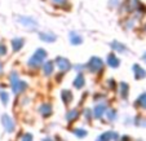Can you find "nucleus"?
Returning a JSON list of instances; mask_svg holds the SVG:
<instances>
[{
    "mask_svg": "<svg viewBox=\"0 0 146 141\" xmlns=\"http://www.w3.org/2000/svg\"><path fill=\"white\" fill-rule=\"evenodd\" d=\"M9 79H11V87H12V91H13V93L18 94V93H22V92H25L26 89H27V83H26L25 80H21L18 76V74H17L16 71L11 72V76H9Z\"/></svg>",
    "mask_w": 146,
    "mask_h": 141,
    "instance_id": "nucleus-1",
    "label": "nucleus"
},
{
    "mask_svg": "<svg viewBox=\"0 0 146 141\" xmlns=\"http://www.w3.org/2000/svg\"><path fill=\"white\" fill-rule=\"evenodd\" d=\"M45 58H47V51L43 49V48H39V49H36L35 53L30 57L27 65L30 67H33V69H36V67H39L40 65H43Z\"/></svg>",
    "mask_w": 146,
    "mask_h": 141,
    "instance_id": "nucleus-2",
    "label": "nucleus"
},
{
    "mask_svg": "<svg viewBox=\"0 0 146 141\" xmlns=\"http://www.w3.org/2000/svg\"><path fill=\"white\" fill-rule=\"evenodd\" d=\"M86 66L91 72L96 74V72L102 71V69H104V61H102L100 57H92Z\"/></svg>",
    "mask_w": 146,
    "mask_h": 141,
    "instance_id": "nucleus-3",
    "label": "nucleus"
},
{
    "mask_svg": "<svg viewBox=\"0 0 146 141\" xmlns=\"http://www.w3.org/2000/svg\"><path fill=\"white\" fill-rule=\"evenodd\" d=\"M1 124H3L5 132H8V133H13L16 131V122L8 114H3L1 115Z\"/></svg>",
    "mask_w": 146,
    "mask_h": 141,
    "instance_id": "nucleus-4",
    "label": "nucleus"
},
{
    "mask_svg": "<svg viewBox=\"0 0 146 141\" xmlns=\"http://www.w3.org/2000/svg\"><path fill=\"white\" fill-rule=\"evenodd\" d=\"M17 19H18V22L21 23V25L25 26V27H27V29H30V30H35V29H38V26H39V23L36 22V19H34L33 17L18 16Z\"/></svg>",
    "mask_w": 146,
    "mask_h": 141,
    "instance_id": "nucleus-5",
    "label": "nucleus"
},
{
    "mask_svg": "<svg viewBox=\"0 0 146 141\" xmlns=\"http://www.w3.org/2000/svg\"><path fill=\"white\" fill-rule=\"evenodd\" d=\"M106 110H108V105H106V104H104V102L97 104V105L93 108V110H92L93 119H101L102 116L105 115Z\"/></svg>",
    "mask_w": 146,
    "mask_h": 141,
    "instance_id": "nucleus-6",
    "label": "nucleus"
},
{
    "mask_svg": "<svg viewBox=\"0 0 146 141\" xmlns=\"http://www.w3.org/2000/svg\"><path fill=\"white\" fill-rule=\"evenodd\" d=\"M39 114H40L43 118H49V116H52L53 114V106L52 104L49 102H43L40 106H39Z\"/></svg>",
    "mask_w": 146,
    "mask_h": 141,
    "instance_id": "nucleus-7",
    "label": "nucleus"
},
{
    "mask_svg": "<svg viewBox=\"0 0 146 141\" xmlns=\"http://www.w3.org/2000/svg\"><path fill=\"white\" fill-rule=\"evenodd\" d=\"M118 138H119L118 132H114V131H106V132H102L96 141H118Z\"/></svg>",
    "mask_w": 146,
    "mask_h": 141,
    "instance_id": "nucleus-8",
    "label": "nucleus"
},
{
    "mask_svg": "<svg viewBox=\"0 0 146 141\" xmlns=\"http://www.w3.org/2000/svg\"><path fill=\"white\" fill-rule=\"evenodd\" d=\"M54 65H57V67L61 70V71H67V70L71 69V64L67 58L65 57H57L54 61Z\"/></svg>",
    "mask_w": 146,
    "mask_h": 141,
    "instance_id": "nucleus-9",
    "label": "nucleus"
},
{
    "mask_svg": "<svg viewBox=\"0 0 146 141\" xmlns=\"http://www.w3.org/2000/svg\"><path fill=\"white\" fill-rule=\"evenodd\" d=\"M61 98H62V102L65 105H70L72 102V100H74V94L70 89H64L61 92Z\"/></svg>",
    "mask_w": 146,
    "mask_h": 141,
    "instance_id": "nucleus-10",
    "label": "nucleus"
},
{
    "mask_svg": "<svg viewBox=\"0 0 146 141\" xmlns=\"http://www.w3.org/2000/svg\"><path fill=\"white\" fill-rule=\"evenodd\" d=\"M79 116H80L79 110L78 109H71V110H69L66 113V120L67 123H74L79 119Z\"/></svg>",
    "mask_w": 146,
    "mask_h": 141,
    "instance_id": "nucleus-11",
    "label": "nucleus"
},
{
    "mask_svg": "<svg viewBox=\"0 0 146 141\" xmlns=\"http://www.w3.org/2000/svg\"><path fill=\"white\" fill-rule=\"evenodd\" d=\"M72 84H74V87L76 89H80L83 88V87L86 86V79H84V75L82 74V72H79V74L75 76L74 82H72Z\"/></svg>",
    "mask_w": 146,
    "mask_h": 141,
    "instance_id": "nucleus-12",
    "label": "nucleus"
},
{
    "mask_svg": "<svg viewBox=\"0 0 146 141\" xmlns=\"http://www.w3.org/2000/svg\"><path fill=\"white\" fill-rule=\"evenodd\" d=\"M132 70H133V72H135L136 79H143V78H146V71L140 66V65L135 64L133 67H132Z\"/></svg>",
    "mask_w": 146,
    "mask_h": 141,
    "instance_id": "nucleus-13",
    "label": "nucleus"
},
{
    "mask_svg": "<svg viewBox=\"0 0 146 141\" xmlns=\"http://www.w3.org/2000/svg\"><path fill=\"white\" fill-rule=\"evenodd\" d=\"M124 5H125V9H127L128 12H135L136 9L141 5V3L138 0H125V4H124Z\"/></svg>",
    "mask_w": 146,
    "mask_h": 141,
    "instance_id": "nucleus-14",
    "label": "nucleus"
},
{
    "mask_svg": "<svg viewBox=\"0 0 146 141\" xmlns=\"http://www.w3.org/2000/svg\"><path fill=\"white\" fill-rule=\"evenodd\" d=\"M108 65L110 67H119V65H120V60L116 57L115 53H110V55L108 56Z\"/></svg>",
    "mask_w": 146,
    "mask_h": 141,
    "instance_id": "nucleus-15",
    "label": "nucleus"
},
{
    "mask_svg": "<svg viewBox=\"0 0 146 141\" xmlns=\"http://www.w3.org/2000/svg\"><path fill=\"white\" fill-rule=\"evenodd\" d=\"M119 89H120V97L123 100H127L128 94H129V86H128V83L121 82V83L119 84Z\"/></svg>",
    "mask_w": 146,
    "mask_h": 141,
    "instance_id": "nucleus-16",
    "label": "nucleus"
},
{
    "mask_svg": "<svg viewBox=\"0 0 146 141\" xmlns=\"http://www.w3.org/2000/svg\"><path fill=\"white\" fill-rule=\"evenodd\" d=\"M23 44H25V40L22 38H14L12 40V48H13L14 52H18V51L22 49Z\"/></svg>",
    "mask_w": 146,
    "mask_h": 141,
    "instance_id": "nucleus-17",
    "label": "nucleus"
},
{
    "mask_svg": "<svg viewBox=\"0 0 146 141\" xmlns=\"http://www.w3.org/2000/svg\"><path fill=\"white\" fill-rule=\"evenodd\" d=\"M53 70H54V62L53 61H47L43 64V72H44L47 76L53 74Z\"/></svg>",
    "mask_w": 146,
    "mask_h": 141,
    "instance_id": "nucleus-18",
    "label": "nucleus"
},
{
    "mask_svg": "<svg viewBox=\"0 0 146 141\" xmlns=\"http://www.w3.org/2000/svg\"><path fill=\"white\" fill-rule=\"evenodd\" d=\"M135 106L136 108H141L146 110V92L141 93L140 96L137 97V100L135 101Z\"/></svg>",
    "mask_w": 146,
    "mask_h": 141,
    "instance_id": "nucleus-19",
    "label": "nucleus"
},
{
    "mask_svg": "<svg viewBox=\"0 0 146 141\" xmlns=\"http://www.w3.org/2000/svg\"><path fill=\"white\" fill-rule=\"evenodd\" d=\"M39 38H40L43 42L52 43V42H54L56 39H57V36H56L54 34H52V33H40L39 34Z\"/></svg>",
    "mask_w": 146,
    "mask_h": 141,
    "instance_id": "nucleus-20",
    "label": "nucleus"
},
{
    "mask_svg": "<svg viewBox=\"0 0 146 141\" xmlns=\"http://www.w3.org/2000/svg\"><path fill=\"white\" fill-rule=\"evenodd\" d=\"M69 39H70V42H71V44H74V45H79L83 43V38L78 33H74V31L70 33Z\"/></svg>",
    "mask_w": 146,
    "mask_h": 141,
    "instance_id": "nucleus-21",
    "label": "nucleus"
},
{
    "mask_svg": "<svg viewBox=\"0 0 146 141\" xmlns=\"http://www.w3.org/2000/svg\"><path fill=\"white\" fill-rule=\"evenodd\" d=\"M110 47L113 48L115 52H127V47H125V44H121L120 42H111Z\"/></svg>",
    "mask_w": 146,
    "mask_h": 141,
    "instance_id": "nucleus-22",
    "label": "nucleus"
},
{
    "mask_svg": "<svg viewBox=\"0 0 146 141\" xmlns=\"http://www.w3.org/2000/svg\"><path fill=\"white\" fill-rule=\"evenodd\" d=\"M105 115L109 122H114V120H116V118H118V111H116L115 109H108Z\"/></svg>",
    "mask_w": 146,
    "mask_h": 141,
    "instance_id": "nucleus-23",
    "label": "nucleus"
},
{
    "mask_svg": "<svg viewBox=\"0 0 146 141\" xmlns=\"http://www.w3.org/2000/svg\"><path fill=\"white\" fill-rule=\"evenodd\" d=\"M72 133H74L78 138H84L87 135H88V131L82 128V127H78V128H74V130H72Z\"/></svg>",
    "mask_w": 146,
    "mask_h": 141,
    "instance_id": "nucleus-24",
    "label": "nucleus"
},
{
    "mask_svg": "<svg viewBox=\"0 0 146 141\" xmlns=\"http://www.w3.org/2000/svg\"><path fill=\"white\" fill-rule=\"evenodd\" d=\"M50 3L56 7H60V8H69L70 4H69V0H50Z\"/></svg>",
    "mask_w": 146,
    "mask_h": 141,
    "instance_id": "nucleus-25",
    "label": "nucleus"
},
{
    "mask_svg": "<svg viewBox=\"0 0 146 141\" xmlns=\"http://www.w3.org/2000/svg\"><path fill=\"white\" fill-rule=\"evenodd\" d=\"M133 123H135L136 126H138V127H146V118H143V116H141V115H137L133 119Z\"/></svg>",
    "mask_w": 146,
    "mask_h": 141,
    "instance_id": "nucleus-26",
    "label": "nucleus"
},
{
    "mask_svg": "<svg viewBox=\"0 0 146 141\" xmlns=\"http://www.w3.org/2000/svg\"><path fill=\"white\" fill-rule=\"evenodd\" d=\"M0 101L3 102V105H8L9 102V94L3 89H0Z\"/></svg>",
    "mask_w": 146,
    "mask_h": 141,
    "instance_id": "nucleus-27",
    "label": "nucleus"
},
{
    "mask_svg": "<svg viewBox=\"0 0 146 141\" xmlns=\"http://www.w3.org/2000/svg\"><path fill=\"white\" fill-rule=\"evenodd\" d=\"M83 115H84V118H86L87 122H91L92 119H93V114H92V110H89V109H86V110L83 111Z\"/></svg>",
    "mask_w": 146,
    "mask_h": 141,
    "instance_id": "nucleus-28",
    "label": "nucleus"
},
{
    "mask_svg": "<svg viewBox=\"0 0 146 141\" xmlns=\"http://www.w3.org/2000/svg\"><path fill=\"white\" fill-rule=\"evenodd\" d=\"M21 141H34V136L29 132H25L21 135Z\"/></svg>",
    "mask_w": 146,
    "mask_h": 141,
    "instance_id": "nucleus-29",
    "label": "nucleus"
},
{
    "mask_svg": "<svg viewBox=\"0 0 146 141\" xmlns=\"http://www.w3.org/2000/svg\"><path fill=\"white\" fill-rule=\"evenodd\" d=\"M108 86H109V88H110V89L115 91V89H116V82L113 79V78H111V79L108 80Z\"/></svg>",
    "mask_w": 146,
    "mask_h": 141,
    "instance_id": "nucleus-30",
    "label": "nucleus"
},
{
    "mask_svg": "<svg viewBox=\"0 0 146 141\" xmlns=\"http://www.w3.org/2000/svg\"><path fill=\"white\" fill-rule=\"evenodd\" d=\"M8 49H7V45L3 44V43H0V56H5Z\"/></svg>",
    "mask_w": 146,
    "mask_h": 141,
    "instance_id": "nucleus-31",
    "label": "nucleus"
},
{
    "mask_svg": "<svg viewBox=\"0 0 146 141\" xmlns=\"http://www.w3.org/2000/svg\"><path fill=\"white\" fill-rule=\"evenodd\" d=\"M109 5H110V8H114V7H118L119 5V0H110L109 1Z\"/></svg>",
    "mask_w": 146,
    "mask_h": 141,
    "instance_id": "nucleus-32",
    "label": "nucleus"
},
{
    "mask_svg": "<svg viewBox=\"0 0 146 141\" xmlns=\"http://www.w3.org/2000/svg\"><path fill=\"white\" fill-rule=\"evenodd\" d=\"M118 141H131V137L128 135H124V136H119Z\"/></svg>",
    "mask_w": 146,
    "mask_h": 141,
    "instance_id": "nucleus-33",
    "label": "nucleus"
},
{
    "mask_svg": "<svg viewBox=\"0 0 146 141\" xmlns=\"http://www.w3.org/2000/svg\"><path fill=\"white\" fill-rule=\"evenodd\" d=\"M75 70H83V69H86V65H78V66H74Z\"/></svg>",
    "mask_w": 146,
    "mask_h": 141,
    "instance_id": "nucleus-34",
    "label": "nucleus"
},
{
    "mask_svg": "<svg viewBox=\"0 0 146 141\" xmlns=\"http://www.w3.org/2000/svg\"><path fill=\"white\" fill-rule=\"evenodd\" d=\"M41 141H56V140L54 138H52V137H49V136H47V137H44Z\"/></svg>",
    "mask_w": 146,
    "mask_h": 141,
    "instance_id": "nucleus-35",
    "label": "nucleus"
},
{
    "mask_svg": "<svg viewBox=\"0 0 146 141\" xmlns=\"http://www.w3.org/2000/svg\"><path fill=\"white\" fill-rule=\"evenodd\" d=\"M3 72V65H1V62H0V74Z\"/></svg>",
    "mask_w": 146,
    "mask_h": 141,
    "instance_id": "nucleus-36",
    "label": "nucleus"
},
{
    "mask_svg": "<svg viewBox=\"0 0 146 141\" xmlns=\"http://www.w3.org/2000/svg\"><path fill=\"white\" fill-rule=\"evenodd\" d=\"M142 60L146 62V53H143V56H142Z\"/></svg>",
    "mask_w": 146,
    "mask_h": 141,
    "instance_id": "nucleus-37",
    "label": "nucleus"
}]
</instances>
